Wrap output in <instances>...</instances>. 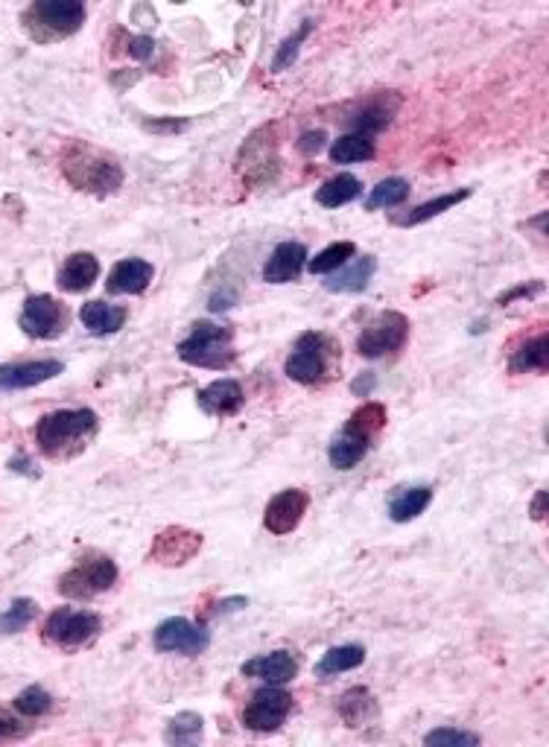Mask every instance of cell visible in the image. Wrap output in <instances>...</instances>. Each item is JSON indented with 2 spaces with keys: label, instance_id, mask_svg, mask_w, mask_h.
Instances as JSON below:
<instances>
[{
  "label": "cell",
  "instance_id": "6da1fadb",
  "mask_svg": "<svg viewBox=\"0 0 549 747\" xmlns=\"http://www.w3.org/2000/svg\"><path fill=\"white\" fill-rule=\"evenodd\" d=\"M62 176L71 181V187L91 193V196H111L123 184V167L106 155L103 149H94L85 141H68L59 155Z\"/></svg>",
  "mask_w": 549,
  "mask_h": 747
},
{
  "label": "cell",
  "instance_id": "7a4b0ae2",
  "mask_svg": "<svg viewBox=\"0 0 549 747\" xmlns=\"http://www.w3.org/2000/svg\"><path fill=\"white\" fill-rule=\"evenodd\" d=\"M97 427L100 421L91 409H59L36 424V444L47 459L65 462L88 447V441L97 435Z\"/></svg>",
  "mask_w": 549,
  "mask_h": 747
},
{
  "label": "cell",
  "instance_id": "3957f363",
  "mask_svg": "<svg viewBox=\"0 0 549 747\" xmlns=\"http://www.w3.org/2000/svg\"><path fill=\"white\" fill-rule=\"evenodd\" d=\"M386 427V406L383 403H363L360 409H354V415L348 418V424L342 432L330 441L328 459L336 470H351L363 462L374 444V438L380 435V429Z\"/></svg>",
  "mask_w": 549,
  "mask_h": 747
},
{
  "label": "cell",
  "instance_id": "277c9868",
  "mask_svg": "<svg viewBox=\"0 0 549 747\" xmlns=\"http://www.w3.org/2000/svg\"><path fill=\"white\" fill-rule=\"evenodd\" d=\"M85 15V3L79 0H36L24 9L21 24L36 44H56L79 33Z\"/></svg>",
  "mask_w": 549,
  "mask_h": 747
},
{
  "label": "cell",
  "instance_id": "5b68a950",
  "mask_svg": "<svg viewBox=\"0 0 549 747\" xmlns=\"http://www.w3.org/2000/svg\"><path fill=\"white\" fill-rule=\"evenodd\" d=\"M117 564L111 561L109 555L103 552H85L74 561V567L65 572L56 584V590L65 596V599H74V602H88L94 596H103L109 593L111 587L117 584Z\"/></svg>",
  "mask_w": 549,
  "mask_h": 747
},
{
  "label": "cell",
  "instance_id": "8992f818",
  "mask_svg": "<svg viewBox=\"0 0 549 747\" xmlns=\"http://www.w3.org/2000/svg\"><path fill=\"white\" fill-rule=\"evenodd\" d=\"M234 330L228 324H214V321H196L190 336L179 345V359L196 368H214L222 371L234 362Z\"/></svg>",
  "mask_w": 549,
  "mask_h": 747
},
{
  "label": "cell",
  "instance_id": "52a82bcc",
  "mask_svg": "<svg viewBox=\"0 0 549 747\" xmlns=\"http://www.w3.org/2000/svg\"><path fill=\"white\" fill-rule=\"evenodd\" d=\"M333 348H336V342L330 336L316 333V330H307L304 336H298L293 354L287 356L284 374L293 383H301V386H316V383L328 380V377H333L330 371L336 365V362H330V356L336 359Z\"/></svg>",
  "mask_w": 549,
  "mask_h": 747
},
{
  "label": "cell",
  "instance_id": "ba28073f",
  "mask_svg": "<svg viewBox=\"0 0 549 747\" xmlns=\"http://www.w3.org/2000/svg\"><path fill=\"white\" fill-rule=\"evenodd\" d=\"M237 173L249 187H260L281 173V158H278V126H260L252 132L237 158Z\"/></svg>",
  "mask_w": 549,
  "mask_h": 747
},
{
  "label": "cell",
  "instance_id": "9c48e42d",
  "mask_svg": "<svg viewBox=\"0 0 549 747\" xmlns=\"http://www.w3.org/2000/svg\"><path fill=\"white\" fill-rule=\"evenodd\" d=\"M103 628V619L94 610H76V607H56L44 622V642H53L65 651L82 648L91 642Z\"/></svg>",
  "mask_w": 549,
  "mask_h": 747
},
{
  "label": "cell",
  "instance_id": "30bf717a",
  "mask_svg": "<svg viewBox=\"0 0 549 747\" xmlns=\"http://www.w3.org/2000/svg\"><path fill=\"white\" fill-rule=\"evenodd\" d=\"M409 339V319L398 310H383L380 316L368 321L363 333L357 336V354L366 359L398 354Z\"/></svg>",
  "mask_w": 549,
  "mask_h": 747
},
{
  "label": "cell",
  "instance_id": "8fae6325",
  "mask_svg": "<svg viewBox=\"0 0 549 747\" xmlns=\"http://www.w3.org/2000/svg\"><path fill=\"white\" fill-rule=\"evenodd\" d=\"M293 712V695L281 686H266L252 695L243 710V727L255 733H275Z\"/></svg>",
  "mask_w": 549,
  "mask_h": 747
},
{
  "label": "cell",
  "instance_id": "7c38bea8",
  "mask_svg": "<svg viewBox=\"0 0 549 747\" xmlns=\"http://www.w3.org/2000/svg\"><path fill=\"white\" fill-rule=\"evenodd\" d=\"M202 543H205V537L199 532L184 529V526H170L161 534H155L152 549H149V561L161 564V567H184L202 552Z\"/></svg>",
  "mask_w": 549,
  "mask_h": 747
},
{
  "label": "cell",
  "instance_id": "4fadbf2b",
  "mask_svg": "<svg viewBox=\"0 0 549 747\" xmlns=\"http://www.w3.org/2000/svg\"><path fill=\"white\" fill-rule=\"evenodd\" d=\"M398 108H401V97L395 91H377V94L363 97L360 103H354L345 123H351V132L371 138L374 132H383L392 123Z\"/></svg>",
  "mask_w": 549,
  "mask_h": 747
},
{
  "label": "cell",
  "instance_id": "5bb4252c",
  "mask_svg": "<svg viewBox=\"0 0 549 747\" xmlns=\"http://www.w3.org/2000/svg\"><path fill=\"white\" fill-rule=\"evenodd\" d=\"M68 324V310L50 295H30L21 310V330L33 339H56Z\"/></svg>",
  "mask_w": 549,
  "mask_h": 747
},
{
  "label": "cell",
  "instance_id": "9a60e30c",
  "mask_svg": "<svg viewBox=\"0 0 549 747\" xmlns=\"http://www.w3.org/2000/svg\"><path fill=\"white\" fill-rule=\"evenodd\" d=\"M211 642V634L184 619V616H173V619H164L158 628H155V648L158 651H167V654H187V657H196L208 648Z\"/></svg>",
  "mask_w": 549,
  "mask_h": 747
},
{
  "label": "cell",
  "instance_id": "2e32d148",
  "mask_svg": "<svg viewBox=\"0 0 549 747\" xmlns=\"http://www.w3.org/2000/svg\"><path fill=\"white\" fill-rule=\"evenodd\" d=\"M307 508H310L307 491H301V488H287V491H281L278 497L269 499V505H266V511H263V526H266V532L272 534L295 532L298 523L304 520Z\"/></svg>",
  "mask_w": 549,
  "mask_h": 747
},
{
  "label": "cell",
  "instance_id": "e0dca14e",
  "mask_svg": "<svg viewBox=\"0 0 549 747\" xmlns=\"http://www.w3.org/2000/svg\"><path fill=\"white\" fill-rule=\"evenodd\" d=\"M65 365L59 359H36V362H12L0 365V392H21L41 386L53 377H59Z\"/></svg>",
  "mask_w": 549,
  "mask_h": 747
},
{
  "label": "cell",
  "instance_id": "ac0fdd59",
  "mask_svg": "<svg viewBox=\"0 0 549 747\" xmlns=\"http://www.w3.org/2000/svg\"><path fill=\"white\" fill-rule=\"evenodd\" d=\"M196 403L211 418H234L243 409L246 397H243V386L237 380H214L211 386H205L196 394Z\"/></svg>",
  "mask_w": 549,
  "mask_h": 747
},
{
  "label": "cell",
  "instance_id": "d6986e66",
  "mask_svg": "<svg viewBox=\"0 0 549 747\" xmlns=\"http://www.w3.org/2000/svg\"><path fill=\"white\" fill-rule=\"evenodd\" d=\"M152 278H155L152 263L141 260V257H129V260L114 263V269L109 272V281H106V289H109L111 295H141V292H147Z\"/></svg>",
  "mask_w": 549,
  "mask_h": 747
},
{
  "label": "cell",
  "instance_id": "ffe728a7",
  "mask_svg": "<svg viewBox=\"0 0 549 747\" xmlns=\"http://www.w3.org/2000/svg\"><path fill=\"white\" fill-rule=\"evenodd\" d=\"M304 260H307L304 243H281L263 266V281L266 284H293L304 269Z\"/></svg>",
  "mask_w": 549,
  "mask_h": 747
},
{
  "label": "cell",
  "instance_id": "44dd1931",
  "mask_svg": "<svg viewBox=\"0 0 549 747\" xmlns=\"http://www.w3.org/2000/svg\"><path fill=\"white\" fill-rule=\"evenodd\" d=\"M243 675L260 677L272 686H284L298 677V660L290 651H272V654H263V657L243 663Z\"/></svg>",
  "mask_w": 549,
  "mask_h": 747
},
{
  "label": "cell",
  "instance_id": "7402d4cb",
  "mask_svg": "<svg viewBox=\"0 0 549 747\" xmlns=\"http://www.w3.org/2000/svg\"><path fill=\"white\" fill-rule=\"evenodd\" d=\"M97 278H100V260L91 251H76L59 269L56 284H59L62 292H85V289L94 286Z\"/></svg>",
  "mask_w": 549,
  "mask_h": 747
},
{
  "label": "cell",
  "instance_id": "603a6c76",
  "mask_svg": "<svg viewBox=\"0 0 549 747\" xmlns=\"http://www.w3.org/2000/svg\"><path fill=\"white\" fill-rule=\"evenodd\" d=\"M336 712L348 727H363L377 715V704H374V695L366 686H354L336 698Z\"/></svg>",
  "mask_w": 549,
  "mask_h": 747
},
{
  "label": "cell",
  "instance_id": "cb8c5ba5",
  "mask_svg": "<svg viewBox=\"0 0 549 747\" xmlns=\"http://www.w3.org/2000/svg\"><path fill=\"white\" fill-rule=\"evenodd\" d=\"M79 321L94 333V336H111L126 324V310L111 307L106 301H88L79 310Z\"/></svg>",
  "mask_w": 549,
  "mask_h": 747
},
{
  "label": "cell",
  "instance_id": "d4e9b609",
  "mask_svg": "<svg viewBox=\"0 0 549 747\" xmlns=\"http://www.w3.org/2000/svg\"><path fill=\"white\" fill-rule=\"evenodd\" d=\"M471 193H474L471 187H462V190L444 193V196H436V199H430V202H424V205L412 208L409 214L392 216V222H398V225H403V228H415V225H421V222H430V219H436V216H441L444 211L456 208V205H459V202H465Z\"/></svg>",
  "mask_w": 549,
  "mask_h": 747
},
{
  "label": "cell",
  "instance_id": "484cf974",
  "mask_svg": "<svg viewBox=\"0 0 549 747\" xmlns=\"http://www.w3.org/2000/svg\"><path fill=\"white\" fill-rule=\"evenodd\" d=\"M509 368L512 374H529V371H538V374H547L549 368V336L547 333H538L532 339H526L514 356L509 359Z\"/></svg>",
  "mask_w": 549,
  "mask_h": 747
},
{
  "label": "cell",
  "instance_id": "4316f807",
  "mask_svg": "<svg viewBox=\"0 0 549 747\" xmlns=\"http://www.w3.org/2000/svg\"><path fill=\"white\" fill-rule=\"evenodd\" d=\"M363 663H366V648L363 645H336L313 666V675L325 680V677L351 672V669H357Z\"/></svg>",
  "mask_w": 549,
  "mask_h": 747
},
{
  "label": "cell",
  "instance_id": "83f0119b",
  "mask_svg": "<svg viewBox=\"0 0 549 747\" xmlns=\"http://www.w3.org/2000/svg\"><path fill=\"white\" fill-rule=\"evenodd\" d=\"M363 196V181L351 173H342V176L328 178L319 190H316V202L322 208H342L354 199Z\"/></svg>",
  "mask_w": 549,
  "mask_h": 747
},
{
  "label": "cell",
  "instance_id": "f1b7e54d",
  "mask_svg": "<svg viewBox=\"0 0 549 747\" xmlns=\"http://www.w3.org/2000/svg\"><path fill=\"white\" fill-rule=\"evenodd\" d=\"M374 272H377L374 254H363V257H357V260L351 263V269H345V272L328 278V281H325V289H328V292H363L368 286V281L374 278Z\"/></svg>",
  "mask_w": 549,
  "mask_h": 747
},
{
  "label": "cell",
  "instance_id": "f546056e",
  "mask_svg": "<svg viewBox=\"0 0 549 747\" xmlns=\"http://www.w3.org/2000/svg\"><path fill=\"white\" fill-rule=\"evenodd\" d=\"M433 502V491L427 485H418V488H406L403 494L389 502V517L395 523H409L415 520L418 514L427 511V505Z\"/></svg>",
  "mask_w": 549,
  "mask_h": 747
},
{
  "label": "cell",
  "instance_id": "4dcf8cb0",
  "mask_svg": "<svg viewBox=\"0 0 549 747\" xmlns=\"http://www.w3.org/2000/svg\"><path fill=\"white\" fill-rule=\"evenodd\" d=\"M202 730H205V721H202V715L193 710L179 712V715H173L170 718V724H167V733H164V739L170 742V745H179V747H190V745H199L202 742Z\"/></svg>",
  "mask_w": 549,
  "mask_h": 747
},
{
  "label": "cell",
  "instance_id": "1f68e13d",
  "mask_svg": "<svg viewBox=\"0 0 549 747\" xmlns=\"http://www.w3.org/2000/svg\"><path fill=\"white\" fill-rule=\"evenodd\" d=\"M368 158H374V141L368 135L348 132V135L336 138L330 146L333 164H357V161H368Z\"/></svg>",
  "mask_w": 549,
  "mask_h": 747
},
{
  "label": "cell",
  "instance_id": "d6a6232c",
  "mask_svg": "<svg viewBox=\"0 0 549 747\" xmlns=\"http://www.w3.org/2000/svg\"><path fill=\"white\" fill-rule=\"evenodd\" d=\"M409 196V181L406 178H383L366 199V211H380V208H398Z\"/></svg>",
  "mask_w": 549,
  "mask_h": 747
},
{
  "label": "cell",
  "instance_id": "836d02e7",
  "mask_svg": "<svg viewBox=\"0 0 549 747\" xmlns=\"http://www.w3.org/2000/svg\"><path fill=\"white\" fill-rule=\"evenodd\" d=\"M354 254H357V246H354V243L339 240V243H330L328 249L319 251V254L307 263V269H310L313 275H330V272H336L339 266H345Z\"/></svg>",
  "mask_w": 549,
  "mask_h": 747
},
{
  "label": "cell",
  "instance_id": "e575fe53",
  "mask_svg": "<svg viewBox=\"0 0 549 747\" xmlns=\"http://www.w3.org/2000/svg\"><path fill=\"white\" fill-rule=\"evenodd\" d=\"M38 605L33 599H15L12 605L0 613V634H18L36 619Z\"/></svg>",
  "mask_w": 549,
  "mask_h": 747
},
{
  "label": "cell",
  "instance_id": "d590c367",
  "mask_svg": "<svg viewBox=\"0 0 549 747\" xmlns=\"http://www.w3.org/2000/svg\"><path fill=\"white\" fill-rule=\"evenodd\" d=\"M310 33H313V24H310V21H304V27H301V30H295L293 36L284 38V41H281V47H278V53H275V59H272V71L275 73L287 71L295 59H298V50H301L304 38L310 36Z\"/></svg>",
  "mask_w": 549,
  "mask_h": 747
},
{
  "label": "cell",
  "instance_id": "8d00e7d4",
  "mask_svg": "<svg viewBox=\"0 0 549 747\" xmlns=\"http://www.w3.org/2000/svg\"><path fill=\"white\" fill-rule=\"evenodd\" d=\"M424 745L430 747H476L479 736L468 733V730H456V727H439L433 733L424 736Z\"/></svg>",
  "mask_w": 549,
  "mask_h": 747
},
{
  "label": "cell",
  "instance_id": "74e56055",
  "mask_svg": "<svg viewBox=\"0 0 549 747\" xmlns=\"http://www.w3.org/2000/svg\"><path fill=\"white\" fill-rule=\"evenodd\" d=\"M50 707H53V701H50V695L41 686H27L15 698V710L21 712L24 718H38V715H44Z\"/></svg>",
  "mask_w": 549,
  "mask_h": 747
},
{
  "label": "cell",
  "instance_id": "f35d334b",
  "mask_svg": "<svg viewBox=\"0 0 549 747\" xmlns=\"http://www.w3.org/2000/svg\"><path fill=\"white\" fill-rule=\"evenodd\" d=\"M24 736H30V727L21 718H15L12 712L0 710V742H18Z\"/></svg>",
  "mask_w": 549,
  "mask_h": 747
},
{
  "label": "cell",
  "instance_id": "ab89813d",
  "mask_svg": "<svg viewBox=\"0 0 549 747\" xmlns=\"http://www.w3.org/2000/svg\"><path fill=\"white\" fill-rule=\"evenodd\" d=\"M541 289H544V284H541V281H532V284L517 286V289H509V292H503V295L497 298V304H500V307H506L509 301H520V298H532V295H538Z\"/></svg>",
  "mask_w": 549,
  "mask_h": 747
},
{
  "label": "cell",
  "instance_id": "60d3db41",
  "mask_svg": "<svg viewBox=\"0 0 549 747\" xmlns=\"http://www.w3.org/2000/svg\"><path fill=\"white\" fill-rule=\"evenodd\" d=\"M328 146V135L325 132H307V135H301V141H298V149L304 152V155H316V152H322Z\"/></svg>",
  "mask_w": 549,
  "mask_h": 747
},
{
  "label": "cell",
  "instance_id": "b9f144b4",
  "mask_svg": "<svg viewBox=\"0 0 549 747\" xmlns=\"http://www.w3.org/2000/svg\"><path fill=\"white\" fill-rule=\"evenodd\" d=\"M152 47H155L152 38H132V41H129V56H135V59H149V56H152Z\"/></svg>",
  "mask_w": 549,
  "mask_h": 747
},
{
  "label": "cell",
  "instance_id": "7bdbcfd3",
  "mask_svg": "<svg viewBox=\"0 0 549 747\" xmlns=\"http://www.w3.org/2000/svg\"><path fill=\"white\" fill-rule=\"evenodd\" d=\"M374 389V374H360V380H354L351 383V392L357 394V397H368V392Z\"/></svg>",
  "mask_w": 549,
  "mask_h": 747
},
{
  "label": "cell",
  "instance_id": "ee69618b",
  "mask_svg": "<svg viewBox=\"0 0 549 747\" xmlns=\"http://www.w3.org/2000/svg\"><path fill=\"white\" fill-rule=\"evenodd\" d=\"M547 491H538L532 499V520H544L547 517Z\"/></svg>",
  "mask_w": 549,
  "mask_h": 747
}]
</instances>
